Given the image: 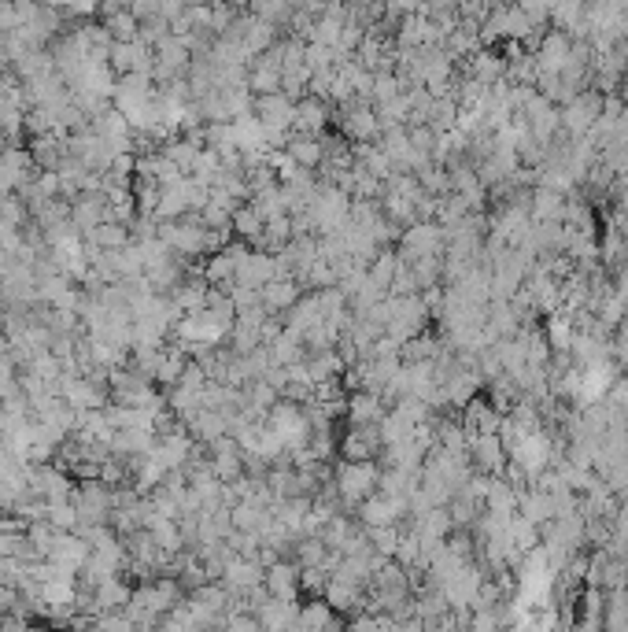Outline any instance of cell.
Returning a JSON list of instances; mask_svg holds the SVG:
<instances>
[{
	"label": "cell",
	"mask_w": 628,
	"mask_h": 632,
	"mask_svg": "<svg viewBox=\"0 0 628 632\" xmlns=\"http://www.w3.org/2000/svg\"><path fill=\"white\" fill-rule=\"evenodd\" d=\"M518 499H521V488L510 485L507 477H492V485L484 492V507H488V511L518 514Z\"/></svg>",
	"instance_id": "44dd1931"
},
{
	"label": "cell",
	"mask_w": 628,
	"mask_h": 632,
	"mask_svg": "<svg viewBox=\"0 0 628 632\" xmlns=\"http://www.w3.org/2000/svg\"><path fill=\"white\" fill-rule=\"evenodd\" d=\"M130 596H133V588L122 581L119 573H115V577H104L100 584H93V607H97V614L100 610H122L126 603H130Z\"/></svg>",
	"instance_id": "ac0fdd59"
},
{
	"label": "cell",
	"mask_w": 628,
	"mask_h": 632,
	"mask_svg": "<svg viewBox=\"0 0 628 632\" xmlns=\"http://www.w3.org/2000/svg\"><path fill=\"white\" fill-rule=\"evenodd\" d=\"M492 4H514V0H492Z\"/></svg>",
	"instance_id": "d6a6232c"
},
{
	"label": "cell",
	"mask_w": 628,
	"mask_h": 632,
	"mask_svg": "<svg viewBox=\"0 0 628 632\" xmlns=\"http://www.w3.org/2000/svg\"><path fill=\"white\" fill-rule=\"evenodd\" d=\"M189 4H211V0H189Z\"/></svg>",
	"instance_id": "1f68e13d"
},
{
	"label": "cell",
	"mask_w": 628,
	"mask_h": 632,
	"mask_svg": "<svg viewBox=\"0 0 628 632\" xmlns=\"http://www.w3.org/2000/svg\"><path fill=\"white\" fill-rule=\"evenodd\" d=\"M263 588L274 599H300V562L296 559H278L270 562L263 573Z\"/></svg>",
	"instance_id": "8fae6325"
},
{
	"label": "cell",
	"mask_w": 628,
	"mask_h": 632,
	"mask_svg": "<svg viewBox=\"0 0 628 632\" xmlns=\"http://www.w3.org/2000/svg\"><path fill=\"white\" fill-rule=\"evenodd\" d=\"M133 0H100V12H108V8H130Z\"/></svg>",
	"instance_id": "4dcf8cb0"
},
{
	"label": "cell",
	"mask_w": 628,
	"mask_h": 632,
	"mask_svg": "<svg viewBox=\"0 0 628 632\" xmlns=\"http://www.w3.org/2000/svg\"><path fill=\"white\" fill-rule=\"evenodd\" d=\"M0 219H4L8 230H23L34 215H30V207H26V200L19 193H4L0 196Z\"/></svg>",
	"instance_id": "484cf974"
},
{
	"label": "cell",
	"mask_w": 628,
	"mask_h": 632,
	"mask_svg": "<svg viewBox=\"0 0 628 632\" xmlns=\"http://www.w3.org/2000/svg\"><path fill=\"white\" fill-rule=\"evenodd\" d=\"M263 573H266V566L259 559L233 555V559L222 566V577H218V581L230 588L233 599H241V596H248L252 588H259V584H263Z\"/></svg>",
	"instance_id": "ba28073f"
},
{
	"label": "cell",
	"mask_w": 628,
	"mask_h": 632,
	"mask_svg": "<svg viewBox=\"0 0 628 632\" xmlns=\"http://www.w3.org/2000/svg\"><path fill=\"white\" fill-rule=\"evenodd\" d=\"M462 426H466V433H499V426H503V414L496 411V403L488 400V396H473L466 407H462Z\"/></svg>",
	"instance_id": "5bb4252c"
},
{
	"label": "cell",
	"mask_w": 628,
	"mask_h": 632,
	"mask_svg": "<svg viewBox=\"0 0 628 632\" xmlns=\"http://www.w3.org/2000/svg\"><path fill=\"white\" fill-rule=\"evenodd\" d=\"M470 462H473V470H481V474L503 477L510 455H507V448H503L499 433H473L470 437Z\"/></svg>",
	"instance_id": "8992f818"
},
{
	"label": "cell",
	"mask_w": 628,
	"mask_h": 632,
	"mask_svg": "<svg viewBox=\"0 0 628 632\" xmlns=\"http://www.w3.org/2000/svg\"><path fill=\"white\" fill-rule=\"evenodd\" d=\"M37 178V163L30 156V148L23 145H4L0 148V189L4 193H19L26 182Z\"/></svg>",
	"instance_id": "3957f363"
},
{
	"label": "cell",
	"mask_w": 628,
	"mask_h": 632,
	"mask_svg": "<svg viewBox=\"0 0 628 632\" xmlns=\"http://www.w3.org/2000/svg\"><path fill=\"white\" fill-rule=\"evenodd\" d=\"M418 8H422V0H385V15H392V19H403Z\"/></svg>",
	"instance_id": "f1b7e54d"
},
{
	"label": "cell",
	"mask_w": 628,
	"mask_h": 632,
	"mask_svg": "<svg viewBox=\"0 0 628 632\" xmlns=\"http://www.w3.org/2000/svg\"><path fill=\"white\" fill-rule=\"evenodd\" d=\"M296 629H303V632L340 629V618L326 599H303L300 610H296Z\"/></svg>",
	"instance_id": "2e32d148"
},
{
	"label": "cell",
	"mask_w": 628,
	"mask_h": 632,
	"mask_svg": "<svg viewBox=\"0 0 628 632\" xmlns=\"http://www.w3.org/2000/svg\"><path fill=\"white\" fill-rule=\"evenodd\" d=\"M263 226H266V219L255 211L248 200H244L237 211H233V237H241V241H248V244H255L259 241V233H263Z\"/></svg>",
	"instance_id": "603a6c76"
},
{
	"label": "cell",
	"mask_w": 628,
	"mask_h": 632,
	"mask_svg": "<svg viewBox=\"0 0 628 632\" xmlns=\"http://www.w3.org/2000/svg\"><path fill=\"white\" fill-rule=\"evenodd\" d=\"M303 296V281L292 278V274H285V278H274L266 281L263 289H259V300H263L266 315H285L296 300Z\"/></svg>",
	"instance_id": "4fadbf2b"
},
{
	"label": "cell",
	"mask_w": 628,
	"mask_h": 632,
	"mask_svg": "<svg viewBox=\"0 0 628 632\" xmlns=\"http://www.w3.org/2000/svg\"><path fill=\"white\" fill-rule=\"evenodd\" d=\"M100 23L111 34V41H137L141 37V19L130 8H108V12H100Z\"/></svg>",
	"instance_id": "d6986e66"
},
{
	"label": "cell",
	"mask_w": 628,
	"mask_h": 632,
	"mask_svg": "<svg viewBox=\"0 0 628 632\" xmlns=\"http://www.w3.org/2000/svg\"><path fill=\"white\" fill-rule=\"evenodd\" d=\"M521 115H525L532 137H536L540 145H551V137L562 130V108H558L551 97H544V93H532L529 104L521 108Z\"/></svg>",
	"instance_id": "277c9868"
},
{
	"label": "cell",
	"mask_w": 628,
	"mask_h": 632,
	"mask_svg": "<svg viewBox=\"0 0 628 632\" xmlns=\"http://www.w3.org/2000/svg\"><path fill=\"white\" fill-rule=\"evenodd\" d=\"M377 481H381V466L374 459H359L351 462L344 459L337 466V474H333V485H337V496L344 507H359L363 499H370L377 492Z\"/></svg>",
	"instance_id": "6da1fadb"
},
{
	"label": "cell",
	"mask_w": 628,
	"mask_h": 632,
	"mask_svg": "<svg viewBox=\"0 0 628 632\" xmlns=\"http://www.w3.org/2000/svg\"><path fill=\"white\" fill-rule=\"evenodd\" d=\"M518 514L521 518H529L532 525H547L555 518V496L544 492V488H521V499H518Z\"/></svg>",
	"instance_id": "e0dca14e"
},
{
	"label": "cell",
	"mask_w": 628,
	"mask_h": 632,
	"mask_svg": "<svg viewBox=\"0 0 628 632\" xmlns=\"http://www.w3.org/2000/svg\"><path fill=\"white\" fill-rule=\"evenodd\" d=\"M156 4H159V15H163L167 23H174V19L189 8V0H156Z\"/></svg>",
	"instance_id": "f546056e"
},
{
	"label": "cell",
	"mask_w": 628,
	"mask_h": 632,
	"mask_svg": "<svg viewBox=\"0 0 628 632\" xmlns=\"http://www.w3.org/2000/svg\"><path fill=\"white\" fill-rule=\"evenodd\" d=\"M85 241H93L97 248H108V252H115V248H126V244L133 241V233H130V226H126V222L108 219V222H100L97 230L89 233Z\"/></svg>",
	"instance_id": "7402d4cb"
},
{
	"label": "cell",
	"mask_w": 628,
	"mask_h": 632,
	"mask_svg": "<svg viewBox=\"0 0 628 632\" xmlns=\"http://www.w3.org/2000/svg\"><path fill=\"white\" fill-rule=\"evenodd\" d=\"M514 4H518L521 12L529 15V19L540 26V30L551 23V0H514Z\"/></svg>",
	"instance_id": "83f0119b"
},
{
	"label": "cell",
	"mask_w": 628,
	"mask_h": 632,
	"mask_svg": "<svg viewBox=\"0 0 628 632\" xmlns=\"http://www.w3.org/2000/svg\"><path fill=\"white\" fill-rule=\"evenodd\" d=\"M329 130V100L314 97V93H303L292 108V134H311L322 137Z\"/></svg>",
	"instance_id": "9c48e42d"
},
{
	"label": "cell",
	"mask_w": 628,
	"mask_h": 632,
	"mask_svg": "<svg viewBox=\"0 0 628 632\" xmlns=\"http://www.w3.org/2000/svg\"><path fill=\"white\" fill-rule=\"evenodd\" d=\"M49 522L56 525L60 533H74V529H78V507H74V499L49 503Z\"/></svg>",
	"instance_id": "4316f807"
},
{
	"label": "cell",
	"mask_w": 628,
	"mask_h": 632,
	"mask_svg": "<svg viewBox=\"0 0 628 632\" xmlns=\"http://www.w3.org/2000/svg\"><path fill=\"white\" fill-rule=\"evenodd\" d=\"M355 514H359L363 529H377V525H403L407 522V499L374 492V496L363 499V503L355 507Z\"/></svg>",
	"instance_id": "5b68a950"
},
{
	"label": "cell",
	"mask_w": 628,
	"mask_h": 632,
	"mask_svg": "<svg viewBox=\"0 0 628 632\" xmlns=\"http://www.w3.org/2000/svg\"><path fill=\"white\" fill-rule=\"evenodd\" d=\"M388 411L381 389H351V396L344 400V422L348 426H370V422H381Z\"/></svg>",
	"instance_id": "30bf717a"
},
{
	"label": "cell",
	"mask_w": 628,
	"mask_h": 632,
	"mask_svg": "<svg viewBox=\"0 0 628 632\" xmlns=\"http://www.w3.org/2000/svg\"><path fill=\"white\" fill-rule=\"evenodd\" d=\"M381 448H385V440H381V422H370V426H351L348 433L337 440V451L351 462L377 459Z\"/></svg>",
	"instance_id": "52a82bcc"
},
{
	"label": "cell",
	"mask_w": 628,
	"mask_h": 632,
	"mask_svg": "<svg viewBox=\"0 0 628 632\" xmlns=\"http://www.w3.org/2000/svg\"><path fill=\"white\" fill-rule=\"evenodd\" d=\"M366 270H370V281H374V285H381V289L388 292V285H392V278H396V270H399V252L392 248V244H385V248L377 252V259Z\"/></svg>",
	"instance_id": "cb8c5ba5"
},
{
	"label": "cell",
	"mask_w": 628,
	"mask_h": 632,
	"mask_svg": "<svg viewBox=\"0 0 628 632\" xmlns=\"http://www.w3.org/2000/svg\"><path fill=\"white\" fill-rule=\"evenodd\" d=\"M285 152H289L300 167H307V171H318V163H322V137H311V134H289V141H285Z\"/></svg>",
	"instance_id": "ffe728a7"
},
{
	"label": "cell",
	"mask_w": 628,
	"mask_h": 632,
	"mask_svg": "<svg viewBox=\"0 0 628 632\" xmlns=\"http://www.w3.org/2000/svg\"><path fill=\"white\" fill-rule=\"evenodd\" d=\"M566 196L569 193L551 189V185H532V196H529L532 222H562V215H566Z\"/></svg>",
	"instance_id": "9a60e30c"
},
{
	"label": "cell",
	"mask_w": 628,
	"mask_h": 632,
	"mask_svg": "<svg viewBox=\"0 0 628 632\" xmlns=\"http://www.w3.org/2000/svg\"><path fill=\"white\" fill-rule=\"evenodd\" d=\"M292 108H296V100L289 93H281V89L252 100V115L270 130H292Z\"/></svg>",
	"instance_id": "7c38bea8"
},
{
	"label": "cell",
	"mask_w": 628,
	"mask_h": 632,
	"mask_svg": "<svg viewBox=\"0 0 628 632\" xmlns=\"http://www.w3.org/2000/svg\"><path fill=\"white\" fill-rule=\"evenodd\" d=\"M599 115H603V93L599 89H580L577 97L562 104V130L569 137H584Z\"/></svg>",
	"instance_id": "7a4b0ae2"
},
{
	"label": "cell",
	"mask_w": 628,
	"mask_h": 632,
	"mask_svg": "<svg viewBox=\"0 0 628 632\" xmlns=\"http://www.w3.org/2000/svg\"><path fill=\"white\" fill-rule=\"evenodd\" d=\"M248 12L255 19H266L274 26H289L292 19V0H248Z\"/></svg>",
	"instance_id": "d4e9b609"
}]
</instances>
